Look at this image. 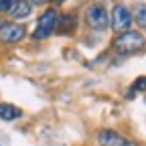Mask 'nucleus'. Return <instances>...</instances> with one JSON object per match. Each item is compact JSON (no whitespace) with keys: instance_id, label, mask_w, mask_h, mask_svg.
<instances>
[{"instance_id":"f257e3e1","label":"nucleus","mask_w":146,"mask_h":146,"mask_svg":"<svg viewBox=\"0 0 146 146\" xmlns=\"http://www.w3.org/2000/svg\"><path fill=\"white\" fill-rule=\"evenodd\" d=\"M146 47V41L142 33L138 31H124V33H118V36L114 39V49L120 53V55H132V53H138Z\"/></svg>"},{"instance_id":"6e6552de","label":"nucleus","mask_w":146,"mask_h":146,"mask_svg":"<svg viewBox=\"0 0 146 146\" xmlns=\"http://www.w3.org/2000/svg\"><path fill=\"white\" fill-rule=\"evenodd\" d=\"M31 2H27V0H16V4L10 8V16L12 18H18V21H23V18H27L29 14H31Z\"/></svg>"},{"instance_id":"39448f33","label":"nucleus","mask_w":146,"mask_h":146,"mask_svg":"<svg viewBox=\"0 0 146 146\" xmlns=\"http://www.w3.org/2000/svg\"><path fill=\"white\" fill-rule=\"evenodd\" d=\"M96 138H98L100 146H140L138 142L128 140L126 136H122L116 130H100Z\"/></svg>"},{"instance_id":"ddd939ff","label":"nucleus","mask_w":146,"mask_h":146,"mask_svg":"<svg viewBox=\"0 0 146 146\" xmlns=\"http://www.w3.org/2000/svg\"><path fill=\"white\" fill-rule=\"evenodd\" d=\"M2 25H4V23H0V27H2Z\"/></svg>"},{"instance_id":"20e7f679","label":"nucleus","mask_w":146,"mask_h":146,"mask_svg":"<svg viewBox=\"0 0 146 146\" xmlns=\"http://www.w3.org/2000/svg\"><path fill=\"white\" fill-rule=\"evenodd\" d=\"M132 25V12L128 10L124 4H116L112 8V16H110V27L116 33H124Z\"/></svg>"},{"instance_id":"423d86ee","label":"nucleus","mask_w":146,"mask_h":146,"mask_svg":"<svg viewBox=\"0 0 146 146\" xmlns=\"http://www.w3.org/2000/svg\"><path fill=\"white\" fill-rule=\"evenodd\" d=\"M27 35V29L25 25H16V23H4L0 27V39L8 45H14L18 41H23Z\"/></svg>"},{"instance_id":"1a4fd4ad","label":"nucleus","mask_w":146,"mask_h":146,"mask_svg":"<svg viewBox=\"0 0 146 146\" xmlns=\"http://www.w3.org/2000/svg\"><path fill=\"white\" fill-rule=\"evenodd\" d=\"M132 18L136 21L138 27L146 29V4H136L134 6V12H132Z\"/></svg>"},{"instance_id":"f03ea898","label":"nucleus","mask_w":146,"mask_h":146,"mask_svg":"<svg viewBox=\"0 0 146 146\" xmlns=\"http://www.w3.org/2000/svg\"><path fill=\"white\" fill-rule=\"evenodd\" d=\"M85 23H87V27H89L91 31L104 33V31L110 27V16H108L106 6L100 4V2L87 6V10H85Z\"/></svg>"},{"instance_id":"7ed1b4c3","label":"nucleus","mask_w":146,"mask_h":146,"mask_svg":"<svg viewBox=\"0 0 146 146\" xmlns=\"http://www.w3.org/2000/svg\"><path fill=\"white\" fill-rule=\"evenodd\" d=\"M57 23H59V14L55 8H49L45 10L39 21H36V29L33 33V39H45V36H49L55 29H57Z\"/></svg>"},{"instance_id":"4468645a","label":"nucleus","mask_w":146,"mask_h":146,"mask_svg":"<svg viewBox=\"0 0 146 146\" xmlns=\"http://www.w3.org/2000/svg\"><path fill=\"white\" fill-rule=\"evenodd\" d=\"M59 2H63V0H59Z\"/></svg>"},{"instance_id":"0eeeda50","label":"nucleus","mask_w":146,"mask_h":146,"mask_svg":"<svg viewBox=\"0 0 146 146\" xmlns=\"http://www.w3.org/2000/svg\"><path fill=\"white\" fill-rule=\"evenodd\" d=\"M23 116V112L18 110L16 106H12V104H0V120L2 122H12V120H16V118H21Z\"/></svg>"},{"instance_id":"9d476101","label":"nucleus","mask_w":146,"mask_h":146,"mask_svg":"<svg viewBox=\"0 0 146 146\" xmlns=\"http://www.w3.org/2000/svg\"><path fill=\"white\" fill-rule=\"evenodd\" d=\"M130 94H128V98H134V94H136V91H146V77L142 75V77H138L132 85H130Z\"/></svg>"},{"instance_id":"9b49d317","label":"nucleus","mask_w":146,"mask_h":146,"mask_svg":"<svg viewBox=\"0 0 146 146\" xmlns=\"http://www.w3.org/2000/svg\"><path fill=\"white\" fill-rule=\"evenodd\" d=\"M16 4V0H0V12H10V8Z\"/></svg>"},{"instance_id":"f8f14e48","label":"nucleus","mask_w":146,"mask_h":146,"mask_svg":"<svg viewBox=\"0 0 146 146\" xmlns=\"http://www.w3.org/2000/svg\"><path fill=\"white\" fill-rule=\"evenodd\" d=\"M35 4H45V2H49V0H33Z\"/></svg>"}]
</instances>
